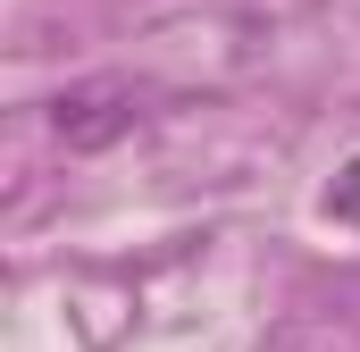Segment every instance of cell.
Wrapping results in <instances>:
<instances>
[{
  "label": "cell",
  "instance_id": "1",
  "mask_svg": "<svg viewBox=\"0 0 360 352\" xmlns=\"http://www.w3.org/2000/svg\"><path fill=\"white\" fill-rule=\"evenodd\" d=\"M134 126H143V84L134 76H84V84H68L51 101V134L68 151H109Z\"/></svg>",
  "mask_w": 360,
  "mask_h": 352
}]
</instances>
